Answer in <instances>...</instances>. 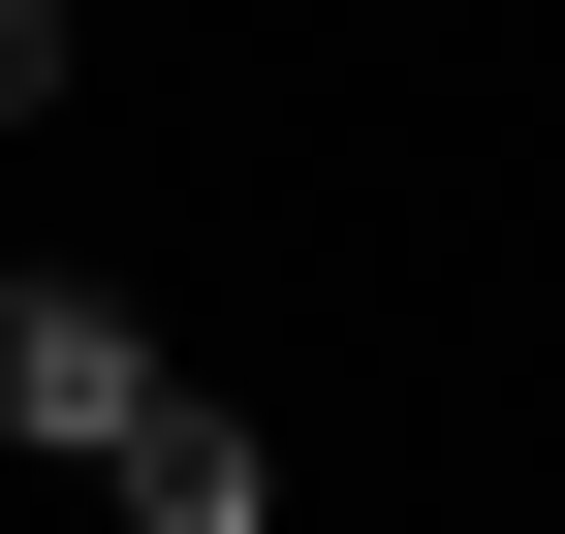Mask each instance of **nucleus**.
<instances>
[{
  "instance_id": "1",
  "label": "nucleus",
  "mask_w": 565,
  "mask_h": 534,
  "mask_svg": "<svg viewBox=\"0 0 565 534\" xmlns=\"http://www.w3.org/2000/svg\"><path fill=\"white\" fill-rule=\"evenodd\" d=\"M0 440H63V472H126V503H158V534H252V440L189 409V377L126 346L95 284H0Z\"/></svg>"
},
{
  "instance_id": "2",
  "label": "nucleus",
  "mask_w": 565,
  "mask_h": 534,
  "mask_svg": "<svg viewBox=\"0 0 565 534\" xmlns=\"http://www.w3.org/2000/svg\"><path fill=\"white\" fill-rule=\"evenodd\" d=\"M32 95H63V0H0V126H32Z\"/></svg>"
}]
</instances>
